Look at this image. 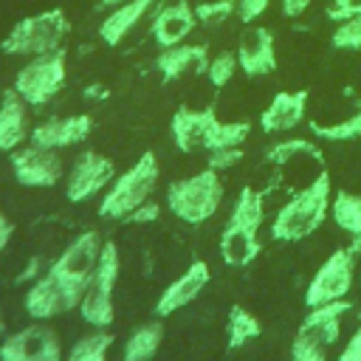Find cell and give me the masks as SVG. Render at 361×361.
I'll return each mask as SVG.
<instances>
[{"mask_svg":"<svg viewBox=\"0 0 361 361\" xmlns=\"http://www.w3.org/2000/svg\"><path fill=\"white\" fill-rule=\"evenodd\" d=\"M333 200V183L330 172L322 169L307 186L293 192L274 214L271 220V237L279 243H299L322 228V223L330 214Z\"/></svg>","mask_w":361,"mask_h":361,"instance_id":"obj_1","label":"cell"},{"mask_svg":"<svg viewBox=\"0 0 361 361\" xmlns=\"http://www.w3.org/2000/svg\"><path fill=\"white\" fill-rule=\"evenodd\" d=\"M262 203L265 200L254 186H243L237 192L231 212H228V220L220 231V243H217L226 265L245 268L259 257V251H262L259 228L265 223V206Z\"/></svg>","mask_w":361,"mask_h":361,"instance_id":"obj_2","label":"cell"},{"mask_svg":"<svg viewBox=\"0 0 361 361\" xmlns=\"http://www.w3.org/2000/svg\"><path fill=\"white\" fill-rule=\"evenodd\" d=\"M158 158L155 152H141L138 161L124 169L121 175L113 178V183L102 192V203H99V217L102 220H116L121 223L133 209H138L141 203H147L158 186Z\"/></svg>","mask_w":361,"mask_h":361,"instance_id":"obj_3","label":"cell"},{"mask_svg":"<svg viewBox=\"0 0 361 361\" xmlns=\"http://www.w3.org/2000/svg\"><path fill=\"white\" fill-rule=\"evenodd\" d=\"M164 203H166V209L180 223L200 226V223L212 220L217 214L220 203H223V180H220V172L203 166L195 175H186V178L172 180L166 186Z\"/></svg>","mask_w":361,"mask_h":361,"instance_id":"obj_4","label":"cell"},{"mask_svg":"<svg viewBox=\"0 0 361 361\" xmlns=\"http://www.w3.org/2000/svg\"><path fill=\"white\" fill-rule=\"evenodd\" d=\"M71 34V20L62 8H45L37 14H28L11 25V31L3 37L0 51L8 56H39L51 54L65 45Z\"/></svg>","mask_w":361,"mask_h":361,"instance_id":"obj_5","label":"cell"},{"mask_svg":"<svg viewBox=\"0 0 361 361\" xmlns=\"http://www.w3.org/2000/svg\"><path fill=\"white\" fill-rule=\"evenodd\" d=\"M118 271H121V257H118V245L113 240H104L96 271L82 293L79 302V316L96 327V330H110L113 319H116V307H113V290L118 282Z\"/></svg>","mask_w":361,"mask_h":361,"instance_id":"obj_6","label":"cell"},{"mask_svg":"<svg viewBox=\"0 0 361 361\" xmlns=\"http://www.w3.org/2000/svg\"><path fill=\"white\" fill-rule=\"evenodd\" d=\"M68 79V54L65 48H56L51 54L28 56V62L14 73L11 87L23 96V102L31 110H39L56 99V93L65 87Z\"/></svg>","mask_w":361,"mask_h":361,"instance_id":"obj_7","label":"cell"},{"mask_svg":"<svg viewBox=\"0 0 361 361\" xmlns=\"http://www.w3.org/2000/svg\"><path fill=\"white\" fill-rule=\"evenodd\" d=\"M102 245H104V240H102V234L93 231V228L76 234V237L65 245V251L48 265V274H54L65 288H71L73 293L82 296L85 288H87V282H90V276H93V271H96Z\"/></svg>","mask_w":361,"mask_h":361,"instance_id":"obj_8","label":"cell"},{"mask_svg":"<svg viewBox=\"0 0 361 361\" xmlns=\"http://www.w3.org/2000/svg\"><path fill=\"white\" fill-rule=\"evenodd\" d=\"M353 282H355V254L347 245H341V248L330 251L327 259L310 276V282L305 288V305L316 307V305L350 299Z\"/></svg>","mask_w":361,"mask_h":361,"instance_id":"obj_9","label":"cell"},{"mask_svg":"<svg viewBox=\"0 0 361 361\" xmlns=\"http://www.w3.org/2000/svg\"><path fill=\"white\" fill-rule=\"evenodd\" d=\"M8 164H11L14 180L28 189H51L65 175L59 149H48V147L31 144V141L17 147L14 152H8Z\"/></svg>","mask_w":361,"mask_h":361,"instance_id":"obj_10","label":"cell"},{"mask_svg":"<svg viewBox=\"0 0 361 361\" xmlns=\"http://www.w3.org/2000/svg\"><path fill=\"white\" fill-rule=\"evenodd\" d=\"M113 178H116V166L107 155L96 149H82L65 175V197L71 203H85L102 195L113 183Z\"/></svg>","mask_w":361,"mask_h":361,"instance_id":"obj_11","label":"cell"},{"mask_svg":"<svg viewBox=\"0 0 361 361\" xmlns=\"http://www.w3.org/2000/svg\"><path fill=\"white\" fill-rule=\"evenodd\" d=\"M0 361H65L59 336L45 322H31L0 341Z\"/></svg>","mask_w":361,"mask_h":361,"instance_id":"obj_12","label":"cell"},{"mask_svg":"<svg viewBox=\"0 0 361 361\" xmlns=\"http://www.w3.org/2000/svg\"><path fill=\"white\" fill-rule=\"evenodd\" d=\"M82 302L79 293H73L71 288H65L54 274H39L28 288H25V296H23V307L25 313L34 319V322H48L59 313H68V310H76Z\"/></svg>","mask_w":361,"mask_h":361,"instance_id":"obj_13","label":"cell"},{"mask_svg":"<svg viewBox=\"0 0 361 361\" xmlns=\"http://www.w3.org/2000/svg\"><path fill=\"white\" fill-rule=\"evenodd\" d=\"M209 279H212L209 262H206V259H192V262L183 268V274L175 276V279L158 293L152 313H155L158 319H166V316L183 310L186 305H192V302L200 296V290L209 285Z\"/></svg>","mask_w":361,"mask_h":361,"instance_id":"obj_14","label":"cell"},{"mask_svg":"<svg viewBox=\"0 0 361 361\" xmlns=\"http://www.w3.org/2000/svg\"><path fill=\"white\" fill-rule=\"evenodd\" d=\"M214 124H217L214 107L195 110V107L180 104L169 118V135L180 152H195V149H206Z\"/></svg>","mask_w":361,"mask_h":361,"instance_id":"obj_15","label":"cell"},{"mask_svg":"<svg viewBox=\"0 0 361 361\" xmlns=\"http://www.w3.org/2000/svg\"><path fill=\"white\" fill-rule=\"evenodd\" d=\"M197 28V14L189 0H172L158 6L149 23V34L158 48H172L189 39V34Z\"/></svg>","mask_w":361,"mask_h":361,"instance_id":"obj_16","label":"cell"},{"mask_svg":"<svg viewBox=\"0 0 361 361\" xmlns=\"http://www.w3.org/2000/svg\"><path fill=\"white\" fill-rule=\"evenodd\" d=\"M93 130V118L87 113H73V116H51L39 124L31 127L28 141L48 147V149H68L82 144Z\"/></svg>","mask_w":361,"mask_h":361,"instance_id":"obj_17","label":"cell"},{"mask_svg":"<svg viewBox=\"0 0 361 361\" xmlns=\"http://www.w3.org/2000/svg\"><path fill=\"white\" fill-rule=\"evenodd\" d=\"M237 62L240 71L251 79L257 76H271L276 71V45H274V34L265 25H251L243 31L240 45H237Z\"/></svg>","mask_w":361,"mask_h":361,"instance_id":"obj_18","label":"cell"},{"mask_svg":"<svg viewBox=\"0 0 361 361\" xmlns=\"http://www.w3.org/2000/svg\"><path fill=\"white\" fill-rule=\"evenodd\" d=\"M209 48L203 42H180L172 48H161L155 56V71L161 73V82H178L186 73H203L209 68Z\"/></svg>","mask_w":361,"mask_h":361,"instance_id":"obj_19","label":"cell"},{"mask_svg":"<svg viewBox=\"0 0 361 361\" xmlns=\"http://www.w3.org/2000/svg\"><path fill=\"white\" fill-rule=\"evenodd\" d=\"M31 107L23 102V96L8 87L0 93V152H14L17 147L28 144L31 135Z\"/></svg>","mask_w":361,"mask_h":361,"instance_id":"obj_20","label":"cell"},{"mask_svg":"<svg viewBox=\"0 0 361 361\" xmlns=\"http://www.w3.org/2000/svg\"><path fill=\"white\" fill-rule=\"evenodd\" d=\"M307 113V90H279L259 113L262 133H288L305 121Z\"/></svg>","mask_w":361,"mask_h":361,"instance_id":"obj_21","label":"cell"},{"mask_svg":"<svg viewBox=\"0 0 361 361\" xmlns=\"http://www.w3.org/2000/svg\"><path fill=\"white\" fill-rule=\"evenodd\" d=\"M158 6H161V0H124V3L113 6L104 14V20L99 23V39L104 45H118Z\"/></svg>","mask_w":361,"mask_h":361,"instance_id":"obj_22","label":"cell"},{"mask_svg":"<svg viewBox=\"0 0 361 361\" xmlns=\"http://www.w3.org/2000/svg\"><path fill=\"white\" fill-rule=\"evenodd\" d=\"M353 310V302L350 299H338V302H327V305H316V307H307V316L302 319L299 330L302 333H310L316 338H322L327 347H333L338 341V333H341V319Z\"/></svg>","mask_w":361,"mask_h":361,"instance_id":"obj_23","label":"cell"},{"mask_svg":"<svg viewBox=\"0 0 361 361\" xmlns=\"http://www.w3.org/2000/svg\"><path fill=\"white\" fill-rule=\"evenodd\" d=\"M161 341H164V324L144 322L124 338L118 361H152L161 350Z\"/></svg>","mask_w":361,"mask_h":361,"instance_id":"obj_24","label":"cell"},{"mask_svg":"<svg viewBox=\"0 0 361 361\" xmlns=\"http://www.w3.org/2000/svg\"><path fill=\"white\" fill-rule=\"evenodd\" d=\"M259 336H262L259 319L248 307L231 305L228 307V316H226V344H228V350H240V347L257 341Z\"/></svg>","mask_w":361,"mask_h":361,"instance_id":"obj_25","label":"cell"},{"mask_svg":"<svg viewBox=\"0 0 361 361\" xmlns=\"http://www.w3.org/2000/svg\"><path fill=\"white\" fill-rule=\"evenodd\" d=\"M330 217L347 237H361V195L338 189L330 200Z\"/></svg>","mask_w":361,"mask_h":361,"instance_id":"obj_26","label":"cell"},{"mask_svg":"<svg viewBox=\"0 0 361 361\" xmlns=\"http://www.w3.org/2000/svg\"><path fill=\"white\" fill-rule=\"evenodd\" d=\"M305 155H310L313 161L322 164V149L310 138H282V141H276L265 149V161L274 164V166H285L293 158H305Z\"/></svg>","mask_w":361,"mask_h":361,"instance_id":"obj_27","label":"cell"},{"mask_svg":"<svg viewBox=\"0 0 361 361\" xmlns=\"http://www.w3.org/2000/svg\"><path fill=\"white\" fill-rule=\"evenodd\" d=\"M113 333L110 330H93L87 336H82L65 355V361H110L107 353L113 347Z\"/></svg>","mask_w":361,"mask_h":361,"instance_id":"obj_28","label":"cell"},{"mask_svg":"<svg viewBox=\"0 0 361 361\" xmlns=\"http://www.w3.org/2000/svg\"><path fill=\"white\" fill-rule=\"evenodd\" d=\"M310 133L322 141H353V138H361V107L355 113H350L347 118L341 121H330V124H319V121H310Z\"/></svg>","mask_w":361,"mask_h":361,"instance_id":"obj_29","label":"cell"},{"mask_svg":"<svg viewBox=\"0 0 361 361\" xmlns=\"http://www.w3.org/2000/svg\"><path fill=\"white\" fill-rule=\"evenodd\" d=\"M327 344L310 333L296 330L293 341H290V361H327Z\"/></svg>","mask_w":361,"mask_h":361,"instance_id":"obj_30","label":"cell"},{"mask_svg":"<svg viewBox=\"0 0 361 361\" xmlns=\"http://www.w3.org/2000/svg\"><path fill=\"white\" fill-rule=\"evenodd\" d=\"M240 62H237V54L234 51H220L209 59V68H206V79L212 82V87H226L234 73H237Z\"/></svg>","mask_w":361,"mask_h":361,"instance_id":"obj_31","label":"cell"},{"mask_svg":"<svg viewBox=\"0 0 361 361\" xmlns=\"http://www.w3.org/2000/svg\"><path fill=\"white\" fill-rule=\"evenodd\" d=\"M330 45L338 51H361V14L338 20L330 34Z\"/></svg>","mask_w":361,"mask_h":361,"instance_id":"obj_32","label":"cell"},{"mask_svg":"<svg viewBox=\"0 0 361 361\" xmlns=\"http://www.w3.org/2000/svg\"><path fill=\"white\" fill-rule=\"evenodd\" d=\"M195 14L203 25H220L231 14H237V0H203L195 6Z\"/></svg>","mask_w":361,"mask_h":361,"instance_id":"obj_33","label":"cell"},{"mask_svg":"<svg viewBox=\"0 0 361 361\" xmlns=\"http://www.w3.org/2000/svg\"><path fill=\"white\" fill-rule=\"evenodd\" d=\"M243 161V147H223V149H209L206 152V166L214 172H226Z\"/></svg>","mask_w":361,"mask_h":361,"instance_id":"obj_34","label":"cell"},{"mask_svg":"<svg viewBox=\"0 0 361 361\" xmlns=\"http://www.w3.org/2000/svg\"><path fill=\"white\" fill-rule=\"evenodd\" d=\"M161 217V203H155L152 197L147 203H141L138 209H133L121 223H133V226H147V223H155Z\"/></svg>","mask_w":361,"mask_h":361,"instance_id":"obj_35","label":"cell"},{"mask_svg":"<svg viewBox=\"0 0 361 361\" xmlns=\"http://www.w3.org/2000/svg\"><path fill=\"white\" fill-rule=\"evenodd\" d=\"M361 14V0H333L327 6V20L330 23H338V20H347V17H358Z\"/></svg>","mask_w":361,"mask_h":361,"instance_id":"obj_36","label":"cell"},{"mask_svg":"<svg viewBox=\"0 0 361 361\" xmlns=\"http://www.w3.org/2000/svg\"><path fill=\"white\" fill-rule=\"evenodd\" d=\"M271 0H237V17L243 23H254L268 11Z\"/></svg>","mask_w":361,"mask_h":361,"instance_id":"obj_37","label":"cell"},{"mask_svg":"<svg viewBox=\"0 0 361 361\" xmlns=\"http://www.w3.org/2000/svg\"><path fill=\"white\" fill-rule=\"evenodd\" d=\"M338 361H361V324L353 330V336H350L347 344L341 347Z\"/></svg>","mask_w":361,"mask_h":361,"instance_id":"obj_38","label":"cell"},{"mask_svg":"<svg viewBox=\"0 0 361 361\" xmlns=\"http://www.w3.org/2000/svg\"><path fill=\"white\" fill-rule=\"evenodd\" d=\"M279 8L285 17H299L310 8V0H279Z\"/></svg>","mask_w":361,"mask_h":361,"instance_id":"obj_39","label":"cell"},{"mask_svg":"<svg viewBox=\"0 0 361 361\" xmlns=\"http://www.w3.org/2000/svg\"><path fill=\"white\" fill-rule=\"evenodd\" d=\"M11 237H14V226H11V220L0 212V254L6 251V245L11 243Z\"/></svg>","mask_w":361,"mask_h":361,"instance_id":"obj_40","label":"cell"},{"mask_svg":"<svg viewBox=\"0 0 361 361\" xmlns=\"http://www.w3.org/2000/svg\"><path fill=\"white\" fill-rule=\"evenodd\" d=\"M107 96H110V90L104 85H87L85 87V99H93L96 102V99H107Z\"/></svg>","mask_w":361,"mask_h":361,"instance_id":"obj_41","label":"cell"},{"mask_svg":"<svg viewBox=\"0 0 361 361\" xmlns=\"http://www.w3.org/2000/svg\"><path fill=\"white\" fill-rule=\"evenodd\" d=\"M6 330H8V327H6V316H3V310H0V341L6 338Z\"/></svg>","mask_w":361,"mask_h":361,"instance_id":"obj_42","label":"cell"},{"mask_svg":"<svg viewBox=\"0 0 361 361\" xmlns=\"http://www.w3.org/2000/svg\"><path fill=\"white\" fill-rule=\"evenodd\" d=\"M118 3H124V0H99V6H107V8H113V6H118Z\"/></svg>","mask_w":361,"mask_h":361,"instance_id":"obj_43","label":"cell"},{"mask_svg":"<svg viewBox=\"0 0 361 361\" xmlns=\"http://www.w3.org/2000/svg\"><path fill=\"white\" fill-rule=\"evenodd\" d=\"M358 282H361V279H358Z\"/></svg>","mask_w":361,"mask_h":361,"instance_id":"obj_44","label":"cell"}]
</instances>
